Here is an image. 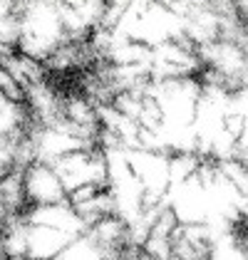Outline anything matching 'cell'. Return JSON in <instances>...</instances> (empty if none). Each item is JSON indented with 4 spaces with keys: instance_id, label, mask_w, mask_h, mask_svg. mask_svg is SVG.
<instances>
[{
    "instance_id": "4",
    "label": "cell",
    "mask_w": 248,
    "mask_h": 260,
    "mask_svg": "<svg viewBox=\"0 0 248 260\" xmlns=\"http://www.w3.org/2000/svg\"><path fill=\"white\" fill-rule=\"evenodd\" d=\"M231 3H233V8H236L238 18L248 25V0H231Z\"/></svg>"
},
{
    "instance_id": "1",
    "label": "cell",
    "mask_w": 248,
    "mask_h": 260,
    "mask_svg": "<svg viewBox=\"0 0 248 260\" xmlns=\"http://www.w3.org/2000/svg\"><path fill=\"white\" fill-rule=\"evenodd\" d=\"M127 161L132 166V171L137 174V179L144 186V206H159L166 203L169 193V154L157 151V149H146V146H134V149H124Z\"/></svg>"
},
{
    "instance_id": "2",
    "label": "cell",
    "mask_w": 248,
    "mask_h": 260,
    "mask_svg": "<svg viewBox=\"0 0 248 260\" xmlns=\"http://www.w3.org/2000/svg\"><path fill=\"white\" fill-rule=\"evenodd\" d=\"M22 183H25L27 206L67 201V188H65L60 174L55 171L52 164H45V161L27 164V166L22 169ZM27 206H25V208H27Z\"/></svg>"
},
{
    "instance_id": "3",
    "label": "cell",
    "mask_w": 248,
    "mask_h": 260,
    "mask_svg": "<svg viewBox=\"0 0 248 260\" xmlns=\"http://www.w3.org/2000/svg\"><path fill=\"white\" fill-rule=\"evenodd\" d=\"M75 233L65 228L27 223V258H60Z\"/></svg>"
},
{
    "instance_id": "5",
    "label": "cell",
    "mask_w": 248,
    "mask_h": 260,
    "mask_svg": "<svg viewBox=\"0 0 248 260\" xmlns=\"http://www.w3.org/2000/svg\"><path fill=\"white\" fill-rule=\"evenodd\" d=\"M157 3H164V5H171L174 0H157Z\"/></svg>"
}]
</instances>
